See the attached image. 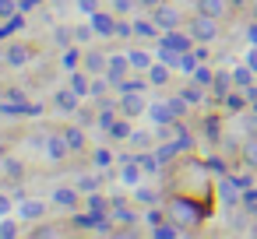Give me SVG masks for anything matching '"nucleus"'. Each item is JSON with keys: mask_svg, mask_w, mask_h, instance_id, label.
Instances as JSON below:
<instances>
[{"mask_svg": "<svg viewBox=\"0 0 257 239\" xmlns=\"http://www.w3.org/2000/svg\"><path fill=\"white\" fill-rule=\"evenodd\" d=\"M166 218L176 221L180 228H194V225L204 218V211L194 207V197H187V193H173V197L166 200Z\"/></svg>", "mask_w": 257, "mask_h": 239, "instance_id": "nucleus-1", "label": "nucleus"}, {"mask_svg": "<svg viewBox=\"0 0 257 239\" xmlns=\"http://www.w3.org/2000/svg\"><path fill=\"white\" fill-rule=\"evenodd\" d=\"M218 18H208V15H194V22H190V36L197 39V43H215L218 39V25H215Z\"/></svg>", "mask_w": 257, "mask_h": 239, "instance_id": "nucleus-2", "label": "nucleus"}, {"mask_svg": "<svg viewBox=\"0 0 257 239\" xmlns=\"http://www.w3.org/2000/svg\"><path fill=\"white\" fill-rule=\"evenodd\" d=\"M190 43H194V36H190V32L183 36V32H176V29H173V32H162V39H159V53H187V50H190Z\"/></svg>", "mask_w": 257, "mask_h": 239, "instance_id": "nucleus-3", "label": "nucleus"}, {"mask_svg": "<svg viewBox=\"0 0 257 239\" xmlns=\"http://www.w3.org/2000/svg\"><path fill=\"white\" fill-rule=\"evenodd\" d=\"M152 22H155L162 32H173V29H180V11H176V8H166V4H159V8H155V15H152Z\"/></svg>", "mask_w": 257, "mask_h": 239, "instance_id": "nucleus-4", "label": "nucleus"}, {"mask_svg": "<svg viewBox=\"0 0 257 239\" xmlns=\"http://www.w3.org/2000/svg\"><path fill=\"white\" fill-rule=\"evenodd\" d=\"M127 71H134L127 57H120V53H116V57H109V67H106V78H109V85H113V88H116V85H120V81L127 78Z\"/></svg>", "mask_w": 257, "mask_h": 239, "instance_id": "nucleus-5", "label": "nucleus"}, {"mask_svg": "<svg viewBox=\"0 0 257 239\" xmlns=\"http://www.w3.org/2000/svg\"><path fill=\"white\" fill-rule=\"evenodd\" d=\"M78 92L74 88H60V92H53V106L60 109V113H78Z\"/></svg>", "mask_w": 257, "mask_h": 239, "instance_id": "nucleus-6", "label": "nucleus"}, {"mask_svg": "<svg viewBox=\"0 0 257 239\" xmlns=\"http://www.w3.org/2000/svg\"><path fill=\"white\" fill-rule=\"evenodd\" d=\"M120 109H123V116H138V113H145V109H148V102H145V95H141V92H123Z\"/></svg>", "mask_w": 257, "mask_h": 239, "instance_id": "nucleus-7", "label": "nucleus"}, {"mask_svg": "<svg viewBox=\"0 0 257 239\" xmlns=\"http://www.w3.org/2000/svg\"><path fill=\"white\" fill-rule=\"evenodd\" d=\"M194 11L208 15V18H222L229 11V0H194Z\"/></svg>", "mask_w": 257, "mask_h": 239, "instance_id": "nucleus-8", "label": "nucleus"}, {"mask_svg": "<svg viewBox=\"0 0 257 239\" xmlns=\"http://www.w3.org/2000/svg\"><path fill=\"white\" fill-rule=\"evenodd\" d=\"M92 29H95V36H116V18L106 15V11H95L92 15Z\"/></svg>", "mask_w": 257, "mask_h": 239, "instance_id": "nucleus-9", "label": "nucleus"}, {"mask_svg": "<svg viewBox=\"0 0 257 239\" xmlns=\"http://www.w3.org/2000/svg\"><path fill=\"white\" fill-rule=\"evenodd\" d=\"M46 151H50V158H53V162H60V158H67V155H71V144H67V137H60V134H50Z\"/></svg>", "mask_w": 257, "mask_h": 239, "instance_id": "nucleus-10", "label": "nucleus"}, {"mask_svg": "<svg viewBox=\"0 0 257 239\" xmlns=\"http://www.w3.org/2000/svg\"><path fill=\"white\" fill-rule=\"evenodd\" d=\"M239 190H243V186H239L236 179L222 176V183H218V197H222V204H229V207H232V204L239 200Z\"/></svg>", "mask_w": 257, "mask_h": 239, "instance_id": "nucleus-11", "label": "nucleus"}, {"mask_svg": "<svg viewBox=\"0 0 257 239\" xmlns=\"http://www.w3.org/2000/svg\"><path fill=\"white\" fill-rule=\"evenodd\" d=\"M18 211H22L25 221H39V218L46 214V204H43V200H25V197H22V207H18Z\"/></svg>", "mask_w": 257, "mask_h": 239, "instance_id": "nucleus-12", "label": "nucleus"}, {"mask_svg": "<svg viewBox=\"0 0 257 239\" xmlns=\"http://www.w3.org/2000/svg\"><path fill=\"white\" fill-rule=\"evenodd\" d=\"M148 113H152V120L162 127V123H176V113L169 109V102H155V106H148Z\"/></svg>", "mask_w": 257, "mask_h": 239, "instance_id": "nucleus-13", "label": "nucleus"}, {"mask_svg": "<svg viewBox=\"0 0 257 239\" xmlns=\"http://www.w3.org/2000/svg\"><path fill=\"white\" fill-rule=\"evenodd\" d=\"M106 67H109V57H102L99 50L85 53V71H88V74H99V71H106Z\"/></svg>", "mask_w": 257, "mask_h": 239, "instance_id": "nucleus-14", "label": "nucleus"}, {"mask_svg": "<svg viewBox=\"0 0 257 239\" xmlns=\"http://www.w3.org/2000/svg\"><path fill=\"white\" fill-rule=\"evenodd\" d=\"M78 193H81V190L60 186V190H53V204H60V207H78Z\"/></svg>", "mask_w": 257, "mask_h": 239, "instance_id": "nucleus-15", "label": "nucleus"}, {"mask_svg": "<svg viewBox=\"0 0 257 239\" xmlns=\"http://www.w3.org/2000/svg\"><path fill=\"white\" fill-rule=\"evenodd\" d=\"M131 134H134V130H131V123H127V120H113V123H109V130H106V137H109V141H127Z\"/></svg>", "mask_w": 257, "mask_h": 239, "instance_id": "nucleus-16", "label": "nucleus"}, {"mask_svg": "<svg viewBox=\"0 0 257 239\" xmlns=\"http://www.w3.org/2000/svg\"><path fill=\"white\" fill-rule=\"evenodd\" d=\"M29 60H32V50H29V46H11V50H8V64H11V67H22V64H29Z\"/></svg>", "mask_w": 257, "mask_h": 239, "instance_id": "nucleus-17", "label": "nucleus"}, {"mask_svg": "<svg viewBox=\"0 0 257 239\" xmlns=\"http://www.w3.org/2000/svg\"><path fill=\"white\" fill-rule=\"evenodd\" d=\"M127 60H131V67H134L138 74H148V67H152L148 53H141V50H127Z\"/></svg>", "mask_w": 257, "mask_h": 239, "instance_id": "nucleus-18", "label": "nucleus"}, {"mask_svg": "<svg viewBox=\"0 0 257 239\" xmlns=\"http://www.w3.org/2000/svg\"><path fill=\"white\" fill-rule=\"evenodd\" d=\"M18 29H25V11H18V15H11L4 25H0V39H8L11 32H18Z\"/></svg>", "mask_w": 257, "mask_h": 239, "instance_id": "nucleus-19", "label": "nucleus"}, {"mask_svg": "<svg viewBox=\"0 0 257 239\" xmlns=\"http://www.w3.org/2000/svg\"><path fill=\"white\" fill-rule=\"evenodd\" d=\"M148 81H152V85H166V81H169V64H162V60L152 64V67H148Z\"/></svg>", "mask_w": 257, "mask_h": 239, "instance_id": "nucleus-20", "label": "nucleus"}, {"mask_svg": "<svg viewBox=\"0 0 257 239\" xmlns=\"http://www.w3.org/2000/svg\"><path fill=\"white\" fill-rule=\"evenodd\" d=\"M71 88H74V92H78L81 99H85V95H92V85H88V74H81V71H74V74H71Z\"/></svg>", "mask_w": 257, "mask_h": 239, "instance_id": "nucleus-21", "label": "nucleus"}, {"mask_svg": "<svg viewBox=\"0 0 257 239\" xmlns=\"http://www.w3.org/2000/svg\"><path fill=\"white\" fill-rule=\"evenodd\" d=\"M148 85H152V81H148V74H145V78H123L116 88H120V92H145Z\"/></svg>", "mask_w": 257, "mask_h": 239, "instance_id": "nucleus-22", "label": "nucleus"}, {"mask_svg": "<svg viewBox=\"0 0 257 239\" xmlns=\"http://www.w3.org/2000/svg\"><path fill=\"white\" fill-rule=\"evenodd\" d=\"M229 85H232V74H225V71H218V74H215V81H211V88H215V95H218V99H225V95H229Z\"/></svg>", "mask_w": 257, "mask_h": 239, "instance_id": "nucleus-23", "label": "nucleus"}, {"mask_svg": "<svg viewBox=\"0 0 257 239\" xmlns=\"http://www.w3.org/2000/svg\"><path fill=\"white\" fill-rule=\"evenodd\" d=\"M243 162H246L250 169H257V137H253V134L243 141Z\"/></svg>", "mask_w": 257, "mask_h": 239, "instance_id": "nucleus-24", "label": "nucleus"}, {"mask_svg": "<svg viewBox=\"0 0 257 239\" xmlns=\"http://www.w3.org/2000/svg\"><path fill=\"white\" fill-rule=\"evenodd\" d=\"M232 85H239V88H250V85H253V71H250L246 64H243V67H236V71H232Z\"/></svg>", "mask_w": 257, "mask_h": 239, "instance_id": "nucleus-25", "label": "nucleus"}, {"mask_svg": "<svg viewBox=\"0 0 257 239\" xmlns=\"http://www.w3.org/2000/svg\"><path fill=\"white\" fill-rule=\"evenodd\" d=\"M64 137H67L71 151H85V130H81V127H71V130H67Z\"/></svg>", "mask_w": 257, "mask_h": 239, "instance_id": "nucleus-26", "label": "nucleus"}, {"mask_svg": "<svg viewBox=\"0 0 257 239\" xmlns=\"http://www.w3.org/2000/svg\"><path fill=\"white\" fill-rule=\"evenodd\" d=\"M88 211H95V214H109V211H113V204H106V197H102V193H88Z\"/></svg>", "mask_w": 257, "mask_h": 239, "instance_id": "nucleus-27", "label": "nucleus"}, {"mask_svg": "<svg viewBox=\"0 0 257 239\" xmlns=\"http://www.w3.org/2000/svg\"><path fill=\"white\" fill-rule=\"evenodd\" d=\"M190 78H194V81H197V85H201V88H204V85H211V81H215V74H211V71H208V67H204V60H201V64H197V67H194V74H190Z\"/></svg>", "mask_w": 257, "mask_h": 239, "instance_id": "nucleus-28", "label": "nucleus"}, {"mask_svg": "<svg viewBox=\"0 0 257 239\" xmlns=\"http://www.w3.org/2000/svg\"><path fill=\"white\" fill-rule=\"evenodd\" d=\"M159 32V25L155 22H134V36H141V39H152Z\"/></svg>", "mask_w": 257, "mask_h": 239, "instance_id": "nucleus-29", "label": "nucleus"}, {"mask_svg": "<svg viewBox=\"0 0 257 239\" xmlns=\"http://www.w3.org/2000/svg\"><path fill=\"white\" fill-rule=\"evenodd\" d=\"M180 95H183V99H187L190 106H197V102L204 99V92H201V85H197V81H194V85H187V88H183Z\"/></svg>", "mask_w": 257, "mask_h": 239, "instance_id": "nucleus-30", "label": "nucleus"}, {"mask_svg": "<svg viewBox=\"0 0 257 239\" xmlns=\"http://www.w3.org/2000/svg\"><path fill=\"white\" fill-rule=\"evenodd\" d=\"M197 64H201V60H197V53H190V50H187V53L180 57V64H176V67H180V71H187V74H194V67H197Z\"/></svg>", "mask_w": 257, "mask_h": 239, "instance_id": "nucleus-31", "label": "nucleus"}, {"mask_svg": "<svg viewBox=\"0 0 257 239\" xmlns=\"http://www.w3.org/2000/svg\"><path fill=\"white\" fill-rule=\"evenodd\" d=\"M246 102H250L246 95H225V113H239Z\"/></svg>", "mask_w": 257, "mask_h": 239, "instance_id": "nucleus-32", "label": "nucleus"}, {"mask_svg": "<svg viewBox=\"0 0 257 239\" xmlns=\"http://www.w3.org/2000/svg\"><path fill=\"white\" fill-rule=\"evenodd\" d=\"M166 102H169V109L176 113V120H183V116H187V106H190V102H187L183 95H176V99H166Z\"/></svg>", "mask_w": 257, "mask_h": 239, "instance_id": "nucleus-33", "label": "nucleus"}, {"mask_svg": "<svg viewBox=\"0 0 257 239\" xmlns=\"http://www.w3.org/2000/svg\"><path fill=\"white\" fill-rule=\"evenodd\" d=\"M134 200H141V204H159V193L148 190V186H138V190H134Z\"/></svg>", "mask_w": 257, "mask_h": 239, "instance_id": "nucleus-34", "label": "nucleus"}, {"mask_svg": "<svg viewBox=\"0 0 257 239\" xmlns=\"http://www.w3.org/2000/svg\"><path fill=\"white\" fill-rule=\"evenodd\" d=\"M204 134H208V141H211V144H218V141H222V134H218V120H215V116H211V120H204Z\"/></svg>", "mask_w": 257, "mask_h": 239, "instance_id": "nucleus-35", "label": "nucleus"}, {"mask_svg": "<svg viewBox=\"0 0 257 239\" xmlns=\"http://www.w3.org/2000/svg\"><path fill=\"white\" fill-rule=\"evenodd\" d=\"M92 162H95L99 169H106V165H113V151H109V148H99V151L92 155Z\"/></svg>", "mask_w": 257, "mask_h": 239, "instance_id": "nucleus-36", "label": "nucleus"}, {"mask_svg": "<svg viewBox=\"0 0 257 239\" xmlns=\"http://www.w3.org/2000/svg\"><path fill=\"white\" fill-rule=\"evenodd\" d=\"M78 190H81V193H95V190H99V176H81V179H78Z\"/></svg>", "mask_w": 257, "mask_h": 239, "instance_id": "nucleus-37", "label": "nucleus"}, {"mask_svg": "<svg viewBox=\"0 0 257 239\" xmlns=\"http://www.w3.org/2000/svg\"><path fill=\"white\" fill-rule=\"evenodd\" d=\"M204 169H208V172H215V176H225V172H229V169H225V158H208V162H204Z\"/></svg>", "mask_w": 257, "mask_h": 239, "instance_id": "nucleus-38", "label": "nucleus"}, {"mask_svg": "<svg viewBox=\"0 0 257 239\" xmlns=\"http://www.w3.org/2000/svg\"><path fill=\"white\" fill-rule=\"evenodd\" d=\"M176 232H180V225H176V221H173V225H155V235H159V239H173Z\"/></svg>", "mask_w": 257, "mask_h": 239, "instance_id": "nucleus-39", "label": "nucleus"}, {"mask_svg": "<svg viewBox=\"0 0 257 239\" xmlns=\"http://www.w3.org/2000/svg\"><path fill=\"white\" fill-rule=\"evenodd\" d=\"M78 60H81V53L67 46V50H64V67H71V71H74V67H78Z\"/></svg>", "mask_w": 257, "mask_h": 239, "instance_id": "nucleus-40", "label": "nucleus"}, {"mask_svg": "<svg viewBox=\"0 0 257 239\" xmlns=\"http://www.w3.org/2000/svg\"><path fill=\"white\" fill-rule=\"evenodd\" d=\"M109 88H113V85H109V78H102V81H92V95H95V99H102Z\"/></svg>", "mask_w": 257, "mask_h": 239, "instance_id": "nucleus-41", "label": "nucleus"}, {"mask_svg": "<svg viewBox=\"0 0 257 239\" xmlns=\"http://www.w3.org/2000/svg\"><path fill=\"white\" fill-rule=\"evenodd\" d=\"M78 11H81V15H88V18H92V15H95V11H99V0H78Z\"/></svg>", "mask_w": 257, "mask_h": 239, "instance_id": "nucleus-42", "label": "nucleus"}, {"mask_svg": "<svg viewBox=\"0 0 257 239\" xmlns=\"http://www.w3.org/2000/svg\"><path fill=\"white\" fill-rule=\"evenodd\" d=\"M11 15H18V4L15 0H0V18H11Z\"/></svg>", "mask_w": 257, "mask_h": 239, "instance_id": "nucleus-43", "label": "nucleus"}, {"mask_svg": "<svg viewBox=\"0 0 257 239\" xmlns=\"http://www.w3.org/2000/svg\"><path fill=\"white\" fill-rule=\"evenodd\" d=\"M92 36H95V29H88V25H78V29H74V39H78V43H88Z\"/></svg>", "mask_w": 257, "mask_h": 239, "instance_id": "nucleus-44", "label": "nucleus"}, {"mask_svg": "<svg viewBox=\"0 0 257 239\" xmlns=\"http://www.w3.org/2000/svg\"><path fill=\"white\" fill-rule=\"evenodd\" d=\"M0 235H8V239H11V235H18V225H15L11 218H4V221H0Z\"/></svg>", "mask_w": 257, "mask_h": 239, "instance_id": "nucleus-45", "label": "nucleus"}, {"mask_svg": "<svg viewBox=\"0 0 257 239\" xmlns=\"http://www.w3.org/2000/svg\"><path fill=\"white\" fill-rule=\"evenodd\" d=\"M131 144H134V148H148V134H145V130H134V134H131Z\"/></svg>", "mask_w": 257, "mask_h": 239, "instance_id": "nucleus-46", "label": "nucleus"}, {"mask_svg": "<svg viewBox=\"0 0 257 239\" xmlns=\"http://www.w3.org/2000/svg\"><path fill=\"white\" fill-rule=\"evenodd\" d=\"M4 172L18 179V176H22V162H15V158H8V162H4Z\"/></svg>", "mask_w": 257, "mask_h": 239, "instance_id": "nucleus-47", "label": "nucleus"}, {"mask_svg": "<svg viewBox=\"0 0 257 239\" xmlns=\"http://www.w3.org/2000/svg\"><path fill=\"white\" fill-rule=\"evenodd\" d=\"M116 36H120V39L134 36V22H131V25H127V22H116Z\"/></svg>", "mask_w": 257, "mask_h": 239, "instance_id": "nucleus-48", "label": "nucleus"}, {"mask_svg": "<svg viewBox=\"0 0 257 239\" xmlns=\"http://www.w3.org/2000/svg\"><path fill=\"white\" fill-rule=\"evenodd\" d=\"M148 225H152V228L162 225V211H159V204H152V211H148Z\"/></svg>", "mask_w": 257, "mask_h": 239, "instance_id": "nucleus-49", "label": "nucleus"}, {"mask_svg": "<svg viewBox=\"0 0 257 239\" xmlns=\"http://www.w3.org/2000/svg\"><path fill=\"white\" fill-rule=\"evenodd\" d=\"M53 39H57V46H67V43H71V32H67V29H57Z\"/></svg>", "mask_w": 257, "mask_h": 239, "instance_id": "nucleus-50", "label": "nucleus"}, {"mask_svg": "<svg viewBox=\"0 0 257 239\" xmlns=\"http://www.w3.org/2000/svg\"><path fill=\"white\" fill-rule=\"evenodd\" d=\"M246 43H250V46H257V22H250V25H246Z\"/></svg>", "mask_w": 257, "mask_h": 239, "instance_id": "nucleus-51", "label": "nucleus"}, {"mask_svg": "<svg viewBox=\"0 0 257 239\" xmlns=\"http://www.w3.org/2000/svg\"><path fill=\"white\" fill-rule=\"evenodd\" d=\"M78 120H81V127H88V123L95 120V113H92V109H81V116H78Z\"/></svg>", "mask_w": 257, "mask_h": 239, "instance_id": "nucleus-52", "label": "nucleus"}, {"mask_svg": "<svg viewBox=\"0 0 257 239\" xmlns=\"http://www.w3.org/2000/svg\"><path fill=\"white\" fill-rule=\"evenodd\" d=\"M246 67L257 74V50H250V53H246Z\"/></svg>", "mask_w": 257, "mask_h": 239, "instance_id": "nucleus-53", "label": "nucleus"}, {"mask_svg": "<svg viewBox=\"0 0 257 239\" xmlns=\"http://www.w3.org/2000/svg\"><path fill=\"white\" fill-rule=\"evenodd\" d=\"M36 235H57V228H50V225H39V228H36Z\"/></svg>", "mask_w": 257, "mask_h": 239, "instance_id": "nucleus-54", "label": "nucleus"}, {"mask_svg": "<svg viewBox=\"0 0 257 239\" xmlns=\"http://www.w3.org/2000/svg\"><path fill=\"white\" fill-rule=\"evenodd\" d=\"M246 134H253V137H257V113L250 116V123H246Z\"/></svg>", "mask_w": 257, "mask_h": 239, "instance_id": "nucleus-55", "label": "nucleus"}, {"mask_svg": "<svg viewBox=\"0 0 257 239\" xmlns=\"http://www.w3.org/2000/svg\"><path fill=\"white\" fill-rule=\"evenodd\" d=\"M8 211H11V200H8L4 193H0V214H8Z\"/></svg>", "mask_w": 257, "mask_h": 239, "instance_id": "nucleus-56", "label": "nucleus"}, {"mask_svg": "<svg viewBox=\"0 0 257 239\" xmlns=\"http://www.w3.org/2000/svg\"><path fill=\"white\" fill-rule=\"evenodd\" d=\"M138 4H145V8H159L162 0H138Z\"/></svg>", "mask_w": 257, "mask_h": 239, "instance_id": "nucleus-57", "label": "nucleus"}, {"mask_svg": "<svg viewBox=\"0 0 257 239\" xmlns=\"http://www.w3.org/2000/svg\"><path fill=\"white\" fill-rule=\"evenodd\" d=\"M229 4H232V8H243V4H246V0H229Z\"/></svg>", "mask_w": 257, "mask_h": 239, "instance_id": "nucleus-58", "label": "nucleus"}, {"mask_svg": "<svg viewBox=\"0 0 257 239\" xmlns=\"http://www.w3.org/2000/svg\"><path fill=\"white\" fill-rule=\"evenodd\" d=\"M253 15H257V0H253Z\"/></svg>", "mask_w": 257, "mask_h": 239, "instance_id": "nucleus-59", "label": "nucleus"}, {"mask_svg": "<svg viewBox=\"0 0 257 239\" xmlns=\"http://www.w3.org/2000/svg\"><path fill=\"white\" fill-rule=\"evenodd\" d=\"M253 113H257V99H253Z\"/></svg>", "mask_w": 257, "mask_h": 239, "instance_id": "nucleus-60", "label": "nucleus"}]
</instances>
